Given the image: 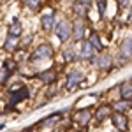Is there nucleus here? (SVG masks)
I'll use <instances>...</instances> for the list:
<instances>
[{"label": "nucleus", "mask_w": 132, "mask_h": 132, "mask_svg": "<svg viewBox=\"0 0 132 132\" xmlns=\"http://www.w3.org/2000/svg\"><path fill=\"white\" fill-rule=\"evenodd\" d=\"M25 99H28V90H27V86H21V85H14V88L11 90V106H14V104H18L20 101H25Z\"/></svg>", "instance_id": "1"}, {"label": "nucleus", "mask_w": 132, "mask_h": 132, "mask_svg": "<svg viewBox=\"0 0 132 132\" xmlns=\"http://www.w3.org/2000/svg\"><path fill=\"white\" fill-rule=\"evenodd\" d=\"M55 32H56V35H58L60 41H67L69 37H72V25L67 20H63V21H60V23L56 25Z\"/></svg>", "instance_id": "2"}, {"label": "nucleus", "mask_w": 132, "mask_h": 132, "mask_svg": "<svg viewBox=\"0 0 132 132\" xmlns=\"http://www.w3.org/2000/svg\"><path fill=\"white\" fill-rule=\"evenodd\" d=\"M53 56V48H51L50 44H41L37 50L34 51V55H32V60L37 62V60H46V58H51Z\"/></svg>", "instance_id": "3"}, {"label": "nucleus", "mask_w": 132, "mask_h": 132, "mask_svg": "<svg viewBox=\"0 0 132 132\" xmlns=\"http://www.w3.org/2000/svg\"><path fill=\"white\" fill-rule=\"evenodd\" d=\"M83 72L81 71H72V72H69V76H67V88L69 90H74L78 85H81V81H83Z\"/></svg>", "instance_id": "4"}, {"label": "nucleus", "mask_w": 132, "mask_h": 132, "mask_svg": "<svg viewBox=\"0 0 132 132\" xmlns=\"http://www.w3.org/2000/svg\"><path fill=\"white\" fill-rule=\"evenodd\" d=\"M113 123H114V127H116V130L118 132H125L127 130V118H125V114L123 113H116V114H113Z\"/></svg>", "instance_id": "5"}, {"label": "nucleus", "mask_w": 132, "mask_h": 132, "mask_svg": "<svg viewBox=\"0 0 132 132\" xmlns=\"http://www.w3.org/2000/svg\"><path fill=\"white\" fill-rule=\"evenodd\" d=\"M120 55L122 58H132V37H127L120 46Z\"/></svg>", "instance_id": "6"}, {"label": "nucleus", "mask_w": 132, "mask_h": 132, "mask_svg": "<svg viewBox=\"0 0 132 132\" xmlns=\"http://www.w3.org/2000/svg\"><path fill=\"white\" fill-rule=\"evenodd\" d=\"M55 14H44L42 16V20H41V25H42V28L46 32H51L53 28H55Z\"/></svg>", "instance_id": "7"}, {"label": "nucleus", "mask_w": 132, "mask_h": 132, "mask_svg": "<svg viewBox=\"0 0 132 132\" xmlns=\"http://www.w3.org/2000/svg\"><path fill=\"white\" fill-rule=\"evenodd\" d=\"M83 35H85V25H83L81 20H78L74 23V27H72V37H74L76 41H81Z\"/></svg>", "instance_id": "8"}, {"label": "nucleus", "mask_w": 132, "mask_h": 132, "mask_svg": "<svg viewBox=\"0 0 132 132\" xmlns=\"http://www.w3.org/2000/svg\"><path fill=\"white\" fill-rule=\"evenodd\" d=\"M111 55H102V56H99L97 60H93V63L99 67V69H109L111 67Z\"/></svg>", "instance_id": "9"}, {"label": "nucleus", "mask_w": 132, "mask_h": 132, "mask_svg": "<svg viewBox=\"0 0 132 132\" xmlns=\"http://www.w3.org/2000/svg\"><path fill=\"white\" fill-rule=\"evenodd\" d=\"M12 71H14V63H11V62L7 60L5 63H4V69H2V74H0V83H5L7 76H11Z\"/></svg>", "instance_id": "10"}, {"label": "nucleus", "mask_w": 132, "mask_h": 132, "mask_svg": "<svg viewBox=\"0 0 132 132\" xmlns=\"http://www.w3.org/2000/svg\"><path fill=\"white\" fill-rule=\"evenodd\" d=\"M93 55H95V50L90 46V42H83V50H81L79 58H92Z\"/></svg>", "instance_id": "11"}, {"label": "nucleus", "mask_w": 132, "mask_h": 132, "mask_svg": "<svg viewBox=\"0 0 132 132\" xmlns=\"http://www.w3.org/2000/svg\"><path fill=\"white\" fill-rule=\"evenodd\" d=\"M88 7H90L88 2H76L74 4V11H76L78 16H85V12L88 11Z\"/></svg>", "instance_id": "12"}, {"label": "nucleus", "mask_w": 132, "mask_h": 132, "mask_svg": "<svg viewBox=\"0 0 132 132\" xmlns=\"http://www.w3.org/2000/svg\"><path fill=\"white\" fill-rule=\"evenodd\" d=\"M55 78H56V74H55V71H44L39 74V79L44 83H53L55 81Z\"/></svg>", "instance_id": "13"}, {"label": "nucleus", "mask_w": 132, "mask_h": 132, "mask_svg": "<svg viewBox=\"0 0 132 132\" xmlns=\"http://www.w3.org/2000/svg\"><path fill=\"white\" fill-rule=\"evenodd\" d=\"M21 30H23V28H21V23L18 20H14V23L9 27V35L11 37H18L21 34Z\"/></svg>", "instance_id": "14"}, {"label": "nucleus", "mask_w": 132, "mask_h": 132, "mask_svg": "<svg viewBox=\"0 0 132 132\" xmlns=\"http://www.w3.org/2000/svg\"><path fill=\"white\" fill-rule=\"evenodd\" d=\"M109 116V106H101L99 109H97V113H95V118L99 120V122H102L104 118H108Z\"/></svg>", "instance_id": "15"}, {"label": "nucleus", "mask_w": 132, "mask_h": 132, "mask_svg": "<svg viewBox=\"0 0 132 132\" xmlns=\"http://www.w3.org/2000/svg\"><path fill=\"white\" fill-rule=\"evenodd\" d=\"M90 46L93 48L95 51H102V44H101V39H99V35L97 34H92L90 35Z\"/></svg>", "instance_id": "16"}, {"label": "nucleus", "mask_w": 132, "mask_h": 132, "mask_svg": "<svg viewBox=\"0 0 132 132\" xmlns=\"http://www.w3.org/2000/svg\"><path fill=\"white\" fill-rule=\"evenodd\" d=\"M76 120L85 125V123L90 120V109H83V111H79V113H78V116H76Z\"/></svg>", "instance_id": "17"}, {"label": "nucleus", "mask_w": 132, "mask_h": 132, "mask_svg": "<svg viewBox=\"0 0 132 132\" xmlns=\"http://www.w3.org/2000/svg\"><path fill=\"white\" fill-rule=\"evenodd\" d=\"M122 95H123V101H132V86L130 85H123L122 86Z\"/></svg>", "instance_id": "18"}, {"label": "nucleus", "mask_w": 132, "mask_h": 132, "mask_svg": "<svg viewBox=\"0 0 132 132\" xmlns=\"http://www.w3.org/2000/svg\"><path fill=\"white\" fill-rule=\"evenodd\" d=\"M129 108H130V102L129 101H118V102H114V109H118V111L122 113V111H127V109H129Z\"/></svg>", "instance_id": "19"}, {"label": "nucleus", "mask_w": 132, "mask_h": 132, "mask_svg": "<svg viewBox=\"0 0 132 132\" xmlns=\"http://www.w3.org/2000/svg\"><path fill=\"white\" fill-rule=\"evenodd\" d=\"M16 48H18V46H16V37H7V41H5V50L7 51H16Z\"/></svg>", "instance_id": "20"}, {"label": "nucleus", "mask_w": 132, "mask_h": 132, "mask_svg": "<svg viewBox=\"0 0 132 132\" xmlns=\"http://www.w3.org/2000/svg\"><path fill=\"white\" fill-rule=\"evenodd\" d=\"M60 120V113H56L55 116H50V118H46V120H42L41 125H51V123H55V122H58Z\"/></svg>", "instance_id": "21"}, {"label": "nucleus", "mask_w": 132, "mask_h": 132, "mask_svg": "<svg viewBox=\"0 0 132 132\" xmlns=\"http://www.w3.org/2000/svg\"><path fill=\"white\" fill-rule=\"evenodd\" d=\"M25 4H27L30 9H39V7H41V2H39V0H27Z\"/></svg>", "instance_id": "22"}, {"label": "nucleus", "mask_w": 132, "mask_h": 132, "mask_svg": "<svg viewBox=\"0 0 132 132\" xmlns=\"http://www.w3.org/2000/svg\"><path fill=\"white\" fill-rule=\"evenodd\" d=\"M63 56H65V60H72V56H74V51H72V48H69V50L63 51Z\"/></svg>", "instance_id": "23"}, {"label": "nucleus", "mask_w": 132, "mask_h": 132, "mask_svg": "<svg viewBox=\"0 0 132 132\" xmlns=\"http://www.w3.org/2000/svg\"><path fill=\"white\" fill-rule=\"evenodd\" d=\"M99 9H101V14H104V9H106V4H104V2L99 4Z\"/></svg>", "instance_id": "24"}, {"label": "nucleus", "mask_w": 132, "mask_h": 132, "mask_svg": "<svg viewBox=\"0 0 132 132\" xmlns=\"http://www.w3.org/2000/svg\"><path fill=\"white\" fill-rule=\"evenodd\" d=\"M130 21H132V11H130Z\"/></svg>", "instance_id": "25"}]
</instances>
